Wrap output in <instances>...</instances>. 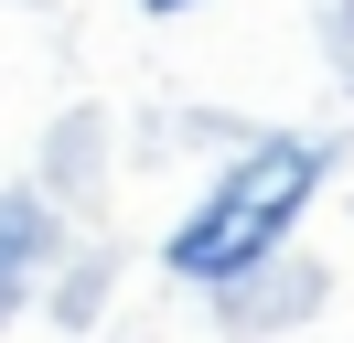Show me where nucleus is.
Here are the masks:
<instances>
[{
  "label": "nucleus",
  "instance_id": "obj_1",
  "mask_svg": "<svg viewBox=\"0 0 354 343\" xmlns=\"http://www.w3.org/2000/svg\"><path fill=\"white\" fill-rule=\"evenodd\" d=\"M322 172H333V150H322V140H258L247 161H225V183L172 225V279H204V290L247 279V268H258V257L311 214Z\"/></svg>",
  "mask_w": 354,
  "mask_h": 343
},
{
  "label": "nucleus",
  "instance_id": "obj_2",
  "mask_svg": "<svg viewBox=\"0 0 354 343\" xmlns=\"http://www.w3.org/2000/svg\"><path fill=\"white\" fill-rule=\"evenodd\" d=\"M32 257H44V204H32V193H0V300L22 290Z\"/></svg>",
  "mask_w": 354,
  "mask_h": 343
},
{
  "label": "nucleus",
  "instance_id": "obj_3",
  "mask_svg": "<svg viewBox=\"0 0 354 343\" xmlns=\"http://www.w3.org/2000/svg\"><path fill=\"white\" fill-rule=\"evenodd\" d=\"M140 11H194V0H140Z\"/></svg>",
  "mask_w": 354,
  "mask_h": 343
}]
</instances>
